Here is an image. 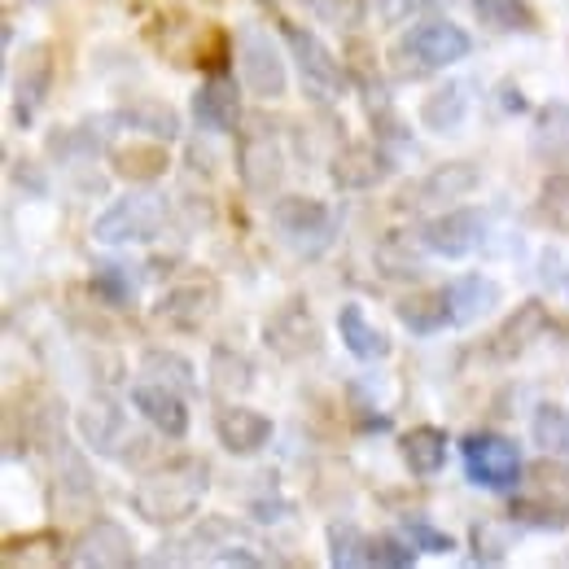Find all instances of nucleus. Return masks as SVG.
I'll return each mask as SVG.
<instances>
[{"label": "nucleus", "mask_w": 569, "mask_h": 569, "mask_svg": "<svg viewBox=\"0 0 569 569\" xmlns=\"http://www.w3.org/2000/svg\"><path fill=\"white\" fill-rule=\"evenodd\" d=\"M566 293H569V268H566Z\"/></svg>", "instance_id": "a18cd8bd"}, {"label": "nucleus", "mask_w": 569, "mask_h": 569, "mask_svg": "<svg viewBox=\"0 0 569 569\" xmlns=\"http://www.w3.org/2000/svg\"><path fill=\"white\" fill-rule=\"evenodd\" d=\"M548 325H552V316H548V302H539V298H526L521 307H512V316L499 325V333L491 338V356L496 359H517L526 356L543 333H548Z\"/></svg>", "instance_id": "6ab92c4d"}, {"label": "nucleus", "mask_w": 569, "mask_h": 569, "mask_svg": "<svg viewBox=\"0 0 569 569\" xmlns=\"http://www.w3.org/2000/svg\"><path fill=\"white\" fill-rule=\"evenodd\" d=\"M442 298H447L451 325H456V329H469V325L487 320L499 302H503V289H499L496 277L469 272V277H456V281L442 284Z\"/></svg>", "instance_id": "a211bd4d"}, {"label": "nucleus", "mask_w": 569, "mask_h": 569, "mask_svg": "<svg viewBox=\"0 0 569 569\" xmlns=\"http://www.w3.org/2000/svg\"><path fill=\"white\" fill-rule=\"evenodd\" d=\"M395 320L412 333V338H433L451 325V311H447V298L442 289L438 293H403L395 302Z\"/></svg>", "instance_id": "a878e982"}, {"label": "nucleus", "mask_w": 569, "mask_h": 569, "mask_svg": "<svg viewBox=\"0 0 569 569\" xmlns=\"http://www.w3.org/2000/svg\"><path fill=\"white\" fill-rule=\"evenodd\" d=\"M167 144L144 137V141L110 144V171L128 184H153L158 176H167Z\"/></svg>", "instance_id": "412c9836"}, {"label": "nucleus", "mask_w": 569, "mask_h": 569, "mask_svg": "<svg viewBox=\"0 0 569 569\" xmlns=\"http://www.w3.org/2000/svg\"><path fill=\"white\" fill-rule=\"evenodd\" d=\"M88 293L101 302V307H114V311H123V307H132V298H137V281L128 277V268L123 263H92V272H88Z\"/></svg>", "instance_id": "473e14b6"}, {"label": "nucleus", "mask_w": 569, "mask_h": 569, "mask_svg": "<svg viewBox=\"0 0 569 569\" xmlns=\"http://www.w3.org/2000/svg\"><path fill=\"white\" fill-rule=\"evenodd\" d=\"M399 535H403L417 552H429V557H447V552H456V539H451L447 530H438L426 512H403Z\"/></svg>", "instance_id": "e433bc0d"}, {"label": "nucleus", "mask_w": 569, "mask_h": 569, "mask_svg": "<svg viewBox=\"0 0 569 569\" xmlns=\"http://www.w3.org/2000/svg\"><path fill=\"white\" fill-rule=\"evenodd\" d=\"M473 18L491 31H508V36L535 31V9L526 0H473Z\"/></svg>", "instance_id": "72a5a7b5"}, {"label": "nucleus", "mask_w": 569, "mask_h": 569, "mask_svg": "<svg viewBox=\"0 0 569 569\" xmlns=\"http://www.w3.org/2000/svg\"><path fill=\"white\" fill-rule=\"evenodd\" d=\"M114 119H119L128 132H141V137H153V141H162V144L180 141V114H176L167 101H158V97H137V101H128Z\"/></svg>", "instance_id": "5701e85b"}, {"label": "nucleus", "mask_w": 569, "mask_h": 569, "mask_svg": "<svg viewBox=\"0 0 569 569\" xmlns=\"http://www.w3.org/2000/svg\"><path fill=\"white\" fill-rule=\"evenodd\" d=\"M417 241H421V250L438 254V259H469L473 250L487 246V211L451 207V211L429 214Z\"/></svg>", "instance_id": "1a4fd4ad"}, {"label": "nucleus", "mask_w": 569, "mask_h": 569, "mask_svg": "<svg viewBox=\"0 0 569 569\" xmlns=\"http://www.w3.org/2000/svg\"><path fill=\"white\" fill-rule=\"evenodd\" d=\"M447 429L438 426H412L403 438H399V456H403V465H408V473L412 478H433V473H442V465H447Z\"/></svg>", "instance_id": "b1692460"}, {"label": "nucleus", "mask_w": 569, "mask_h": 569, "mask_svg": "<svg viewBox=\"0 0 569 569\" xmlns=\"http://www.w3.org/2000/svg\"><path fill=\"white\" fill-rule=\"evenodd\" d=\"M237 176H241V184L254 193V198H268V193H277L284 180V144H281V132H277V123L268 119V114H259V110H250L246 119H241V128H237Z\"/></svg>", "instance_id": "f03ea898"}, {"label": "nucleus", "mask_w": 569, "mask_h": 569, "mask_svg": "<svg viewBox=\"0 0 569 569\" xmlns=\"http://www.w3.org/2000/svg\"><path fill=\"white\" fill-rule=\"evenodd\" d=\"M473 83L469 79H447L442 88H433L426 101H421V123H426L429 132H456L465 119H469V101H473V92H469Z\"/></svg>", "instance_id": "4be33fe9"}, {"label": "nucleus", "mask_w": 569, "mask_h": 569, "mask_svg": "<svg viewBox=\"0 0 569 569\" xmlns=\"http://www.w3.org/2000/svg\"><path fill=\"white\" fill-rule=\"evenodd\" d=\"M207 372H211V395L223 399V403L241 399L254 386V363H250V356H241L237 347H214Z\"/></svg>", "instance_id": "bb28decb"}, {"label": "nucleus", "mask_w": 569, "mask_h": 569, "mask_svg": "<svg viewBox=\"0 0 569 569\" xmlns=\"http://www.w3.org/2000/svg\"><path fill=\"white\" fill-rule=\"evenodd\" d=\"M137 543H132V535L119 526V521H110V517H97L92 526H83L79 530V539L71 543V552H67V561L79 569H123L137 561V552H132Z\"/></svg>", "instance_id": "4468645a"}, {"label": "nucleus", "mask_w": 569, "mask_h": 569, "mask_svg": "<svg viewBox=\"0 0 569 569\" xmlns=\"http://www.w3.org/2000/svg\"><path fill=\"white\" fill-rule=\"evenodd\" d=\"M189 110H193V123H198L202 132H214V137H237V128H241V119H246V110H241V88H237V79L228 71L207 74V79L198 83Z\"/></svg>", "instance_id": "ddd939ff"}, {"label": "nucleus", "mask_w": 569, "mask_h": 569, "mask_svg": "<svg viewBox=\"0 0 569 569\" xmlns=\"http://www.w3.org/2000/svg\"><path fill=\"white\" fill-rule=\"evenodd\" d=\"M460 460H465V478L482 491H517L526 482L521 447L503 433H491V429L465 433L460 438Z\"/></svg>", "instance_id": "39448f33"}, {"label": "nucleus", "mask_w": 569, "mask_h": 569, "mask_svg": "<svg viewBox=\"0 0 569 569\" xmlns=\"http://www.w3.org/2000/svg\"><path fill=\"white\" fill-rule=\"evenodd\" d=\"M395 176V158L390 149L377 141H347L333 158H329V180L347 193H363V189H377Z\"/></svg>", "instance_id": "9b49d317"}, {"label": "nucleus", "mask_w": 569, "mask_h": 569, "mask_svg": "<svg viewBox=\"0 0 569 569\" xmlns=\"http://www.w3.org/2000/svg\"><path fill=\"white\" fill-rule=\"evenodd\" d=\"M272 421L263 417V412H254V408H241V403H223L219 412H214V438H219V447L228 451V456H259L268 442H272Z\"/></svg>", "instance_id": "dca6fc26"}, {"label": "nucleus", "mask_w": 569, "mask_h": 569, "mask_svg": "<svg viewBox=\"0 0 569 569\" xmlns=\"http://www.w3.org/2000/svg\"><path fill=\"white\" fill-rule=\"evenodd\" d=\"M482 184V167L478 162H469V158H451V162H438L433 171H426L421 180H417V198L412 202H456V198H469L473 189Z\"/></svg>", "instance_id": "aec40b11"}, {"label": "nucleus", "mask_w": 569, "mask_h": 569, "mask_svg": "<svg viewBox=\"0 0 569 569\" xmlns=\"http://www.w3.org/2000/svg\"><path fill=\"white\" fill-rule=\"evenodd\" d=\"M377 272L386 277V281H421L426 277V263H421V254L408 246V237L403 232H386L381 241H377Z\"/></svg>", "instance_id": "c85d7f7f"}, {"label": "nucleus", "mask_w": 569, "mask_h": 569, "mask_svg": "<svg viewBox=\"0 0 569 569\" xmlns=\"http://www.w3.org/2000/svg\"><path fill=\"white\" fill-rule=\"evenodd\" d=\"M530 438L539 442L543 456L569 460V408H561V403H539L535 417H530Z\"/></svg>", "instance_id": "f704fd0d"}, {"label": "nucleus", "mask_w": 569, "mask_h": 569, "mask_svg": "<svg viewBox=\"0 0 569 569\" xmlns=\"http://www.w3.org/2000/svg\"><path fill=\"white\" fill-rule=\"evenodd\" d=\"M329 566L338 569H363L372 566V539L359 530L356 521H329Z\"/></svg>", "instance_id": "c756f323"}, {"label": "nucleus", "mask_w": 569, "mask_h": 569, "mask_svg": "<svg viewBox=\"0 0 569 569\" xmlns=\"http://www.w3.org/2000/svg\"><path fill=\"white\" fill-rule=\"evenodd\" d=\"M237 67H241V83L263 101H277L289 92V67H284L281 44L268 27L237 31Z\"/></svg>", "instance_id": "6e6552de"}, {"label": "nucleus", "mask_w": 569, "mask_h": 569, "mask_svg": "<svg viewBox=\"0 0 569 569\" xmlns=\"http://www.w3.org/2000/svg\"><path fill=\"white\" fill-rule=\"evenodd\" d=\"M132 408L141 412L149 426L158 429L162 438H184L189 433V408H184V395L180 390H171V386H162V381H153V377H141L137 386H132Z\"/></svg>", "instance_id": "f3484780"}, {"label": "nucleus", "mask_w": 569, "mask_h": 569, "mask_svg": "<svg viewBox=\"0 0 569 569\" xmlns=\"http://www.w3.org/2000/svg\"><path fill=\"white\" fill-rule=\"evenodd\" d=\"M377 4H381V18H386V22H403V18L421 13L429 0H377Z\"/></svg>", "instance_id": "79ce46f5"}, {"label": "nucleus", "mask_w": 569, "mask_h": 569, "mask_svg": "<svg viewBox=\"0 0 569 569\" xmlns=\"http://www.w3.org/2000/svg\"><path fill=\"white\" fill-rule=\"evenodd\" d=\"M508 526H512V517H508ZM508 526L503 521H478L473 526V561H482V566H496L503 561V552H508Z\"/></svg>", "instance_id": "58836bf2"}, {"label": "nucleus", "mask_w": 569, "mask_h": 569, "mask_svg": "<svg viewBox=\"0 0 569 569\" xmlns=\"http://www.w3.org/2000/svg\"><path fill=\"white\" fill-rule=\"evenodd\" d=\"M263 342H268V351H272L277 359L298 363V359L320 356L325 333H320L316 316H311L302 302H281V307L263 320Z\"/></svg>", "instance_id": "9d476101"}, {"label": "nucleus", "mask_w": 569, "mask_h": 569, "mask_svg": "<svg viewBox=\"0 0 569 569\" xmlns=\"http://www.w3.org/2000/svg\"><path fill=\"white\" fill-rule=\"evenodd\" d=\"M499 110H503V114H526V110H530V101L521 97V88H517V83H499Z\"/></svg>", "instance_id": "37998d69"}, {"label": "nucleus", "mask_w": 569, "mask_h": 569, "mask_svg": "<svg viewBox=\"0 0 569 569\" xmlns=\"http://www.w3.org/2000/svg\"><path fill=\"white\" fill-rule=\"evenodd\" d=\"M13 184L27 193V198H49V176L36 167V162H13Z\"/></svg>", "instance_id": "a19ab883"}, {"label": "nucleus", "mask_w": 569, "mask_h": 569, "mask_svg": "<svg viewBox=\"0 0 569 569\" xmlns=\"http://www.w3.org/2000/svg\"><path fill=\"white\" fill-rule=\"evenodd\" d=\"M74 433H79V442H83L92 456H106V460H123L128 447H132L128 412H123L114 399H88V403L74 412Z\"/></svg>", "instance_id": "f8f14e48"}, {"label": "nucleus", "mask_w": 569, "mask_h": 569, "mask_svg": "<svg viewBox=\"0 0 569 569\" xmlns=\"http://www.w3.org/2000/svg\"><path fill=\"white\" fill-rule=\"evenodd\" d=\"M141 372L153 377V381H162V386H171V390H180V395H193L198 390L193 363L180 356V351H167V347H149L141 356Z\"/></svg>", "instance_id": "2f4dec72"}, {"label": "nucleus", "mask_w": 569, "mask_h": 569, "mask_svg": "<svg viewBox=\"0 0 569 569\" xmlns=\"http://www.w3.org/2000/svg\"><path fill=\"white\" fill-rule=\"evenodd\" d=\"M535 214L552 228L569 237V176H548L543 189H539V202H535Z\"/></svg>", "instance_id": "4c0bfd02"}, {"label": "nucleus", "mask_w": 569, "mask_h": 569, "mask_svg": "<svg viewBox=\"0 0 569 569\" xmlns=\"http://www.w3.org/2000/svg\"><path fill=\"white\" fill-rule=\"evenodd\" d=\"M281 36H284V44H289V58H293L298 79H302V88H307L311 101L325 106V101H338V97L351 88L347 67L333 58V49H329L316 31H307V27H298V22H281Z\"/></svg>", "instance_id": "423d86ee"}, {"label": "nucleus", "mask_w": 569, "mask_h": 569, "mask_svg": "<svg viewBox=\"0 0 569 569\" xmlns=\"http://www.w3.org/2000/svg\"><path fill=\"white\" fill-rule=\"evenodd\" d=\"M530 149H535V158H548V162L569 158V106L552 101L539 110V128L530 132Z\"/></svg>", "instance_id": "7c9ffc66"}, {"label": "nucleus", "mask_w": 569, "mask_h": 569, "mask_svg": "<svg viewBox=\"0 0 569 569\" xmlns=\"http://www.w3.org/2000/svg\"><path fill=\"white\" fill-rule=\"evenodd\" d=\"M214 307H219V289H214V281L202 277V281L171 284V289L158 298L153 316H158L162 325L180 329V333H198V329L214 316Z\"/></svg>", "instance_id": "2eb2a0df"}, {"label": "nucleus", "mask_w": 569, "mask_h": 569, "mask_svg": "<svg viewBox=\"0 0 569 569\" xmlns=\"http://www.w3.org/2000/svg\"><path fill=\"white\" fill-rule=\"evenodd\" d=\"M372 566H386V569L417 566V548L403 535H372Z\"/></svg>", "instance_id": "ea45409f"}, {"label": "nucleus", "mask_w": 569, "mask_h": 569, "mask_svg": "<svg viewBox=\"0 0 569 569\" xmlns=\"http://www.w3.org/2000/svg\"><path fill=\"white\" fill-rule=\"evenodd\" d=\"M272 223L281 232V241L298 259H320L333 237H338V219L320 198H302V193H284L272 202Z\"/></svg>", "instance_id": "0eeeda50"}, {"label": "nucleus", "mask_w": 569, "mask_h": 569, "mask_svg": "<svg viewBox=\"0 0 569 569\" xmlns=\"http://www.w3.org/2000/svg\"><path fill=\"white\" fill-rule=\"evenodd\" d=\"M469 53H473V40H469V31H465L460 22H451V18H426V22L408 27L403 40L395 44V58L403 62V71L412 74V79L447 71V67L465 62Z\"/></svg>", "instance_id": "7ed1b4c3"}, {"label": "nucleus", "mask_w": 569, "mask_h": 569, "mask_svg": "<svg viewBox=\"0 0 569 569\" xmlns=\"http://www.w3.org/2000/svg\"><path fill=\"white\" fill-rule=\"evenodd\" d=\"M526 491H535V496H543V499H552V503H561V508H569V460L548 456V460L530 465V469H526Z\"/></svg>", "instance_id": "c9c22d12"}, {"label": "nucleus", "mask_w": 569, "mask_h": 569, "mask_svg": "<svg viewBox=\"0 0 569 569\" xmlns=\"http://www.w3.org/2000/svg\"><path fill=\"white\" fill-rule=\"evenodd\" d=\"M207 491H211V465L202 456H171L132 487V512L158 530H176L189 517H198Z\"/></svg>", "instance_id": "f257e3e1"}, {"label": "nucleus", "mask_w": 569, "mask_h": 569, "mask_svg": "<svg viewBox=\"0 0 569 569\" xmlns=\"http://www.w3.org/2000/svg\"><path fill=\"white\" fill-rule=\"evenodd\" d=\"M338 338H342V347H347L356 359H363V363L390 356V338L363 316L359 302H347V307L338 311Z\"/></svg>", "instance_id": "393cba45"}, {"label": "nucleus", "mask_w": 569, "mask_h": 569, "mask_svg": "<svg viewBox=\"0 0 569 569\" xmlns=\"http://www.w3.org/2000/svg\"><path fill=\"white\" fill-rule=\"evenodd\" d=\"M508 517H512V526L543 530V535H561V530H569V508H561V503H552V499H543V496H535V491H526V487L508 499Z\"/></svg>", "instance_id": "cd10ccee"}, {"label": "nucleus", "mask_w": 569, "mask_h": 569, "mask_svg": "<svg viewBox=\"0 0 569 569\" xmlns=\"http://www.w3.org/2000/svg\"><path fill=\"white\" fill-rule=\"evenodd\" d=\"M171 223V207L162 193L144 189V193H123L114 198L106 211L92 219V237L101 246H141V241H158Z\"/></svg>", "instance_id": "20e7f679"}, {"label": "nucleus", "mask_w": 569, "mask_h": 569, "mask_svg": "<svg viewBox=\"0 0 569 569\" xmlns=\"http://www.w3.org/2000/svg\"><path fill=\"white\" fill-rule=\"evenodd\" d=\"M214 561H219V566H250V569H259V566H263L259 557H250V552H241V548H228V552H214Z\"/></svg>", "instance_id": "c03bdc74"}]
</instances>
